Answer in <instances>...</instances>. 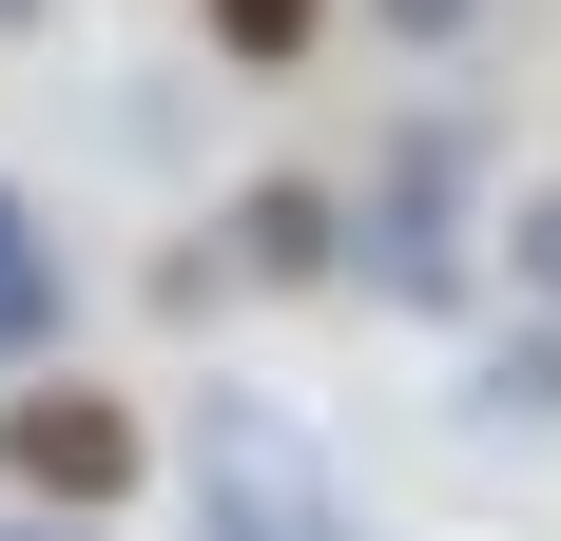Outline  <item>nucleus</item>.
Wrapping results in <instances>:
<instances>
[{
    "label": "nucleus",
    "instance_id": "1",
    "mask_svg": "<svg viewBox=\"0 0 561 541\" xmlns=\"http://www.w3.org/2000/svg\"><path fill=\"white\" fill-rule=\"evenodd\" d=\"M465 194H484V136H465V116H388V156L348 194V270H368L388 310H426V329L465 310Z\"/></svg>",
    "mask_w": 561,
    "mask_h": 541
},
{
    "label": "nucleus",
    "instance_id": "2",
    "mask_svg": "<svg viewBox=\"0 0 561 541\" xmlns=\"http://www.w3.org/2000/svg\"><path fill=\"white\" fill-rule=\"evenodd\" d=\"M194 541H368L330 484V445L290 426V406H214L194 426Z\"/></svg>",
    "mask_w": 561,
    "mask_h": 541
},
{
    "label": "nucleus",
    "instance_id": "3",
    "mask_svg": "<svg viewBox=\"0 0 561 541\" xmlns=\"http://www.w3.org/2000/svg\"><path fill=\"white\" fill-rule=\"evenodd\" d=\"M136 464H156V445H136L116 387H0V484H20V503H78V522H98Z\"/></svg>",
    "mask_w": 561,
    "mask_h": 541
},
{
    "label": "nucleus",
    "instance_id": "4",
    "mask_svg": "<svg viewBox=\"0 0 561 541\" xmlns=\"http://www.w3.org/2000/svg\"><path fill=\"white\" fill-rule=\"evenodd\" d=\"M232 270H272V290L348 270V194H310V174H252V194H232Z\"/></svg>",
    "mask_w": 561,
    "mask_h": 541
},
{
    "label": "nucleus",
    "instance_id": "5",
    "mask_svg": "<svg viewBox=\"0 0 561 541\" xmlns=\"http://www.w3.org/2000/svg\"><path fill=\"white\" fill-rule=\"evenodd\" d=\"M58 329H78V270H58V232H39V194H0V368H39Z\"/></svg>",
    "mask_w": 561,
    "mask_h": 541
},
{
    "label": "nucleus",
    "instance_id": "6",
    "mask_svg": "<svg viewBox=\"0 0 561 541\" xmlns=\"http://www.w3.org/2000/svg\"><path fill=\"white\" fill-rule=\"evenodd\" d=\"M484 426H561V310L484 348Z\"/></svg>",
    "mask_w": 561,
    "mask_h": 541
},
{
    "label": "nucleus",
    "instance_id": "7",
    "mask_svg": "<svg viewBox=\"0 0 561 541\" xmlns=\"http://www.w3.org/2000/svg\"><path fill=\"white\" fill-rule=\"evenodd\" d=\"M194 20H214V39L252 58V78H272V58H310V39H330V0H194Z\"/></svg>",
    "mask_w": 561,
    "mask_h": 541
},
{
    "label": "nucleus",
    "instance_id": "8",
    "mask_svg": "<svg viewBox=\"0 0 561 541\" xmlns=\"http://www.w3.org/2000/svg\"><path fill=\"white\" fill-rule=\"evenodd\" d=\"M504 270H523V310H561V174H542V194L504 214Z\"/></svg>",
    "mask_w": 561,
    "mask_h": 541
},
{
    "label": "nucleus",
    "instance_id": "9",
    "mask_svg": "<svg viewBox=\"0 0 561 541\" xmlns=\"http://www.w3.org/2000/svg\"><path fill=\"white\" fill-rule=\"evenodd\" d=\"M368 20H388V39H426V58H446V39H484V0H368Z\"/></svg>",
    "mask_w": 561,
    "mask_h": 541
},
{
    "label": "nucleus",
    "instance_id": "10",
    "mask_svg": "<svg viewBox=\"0 0 561 541\" xmlns=\"http://www.w3.org/2000/svg\"><path fill=\"white\" fill-rule=\"evenodd\" d=\"M0 541H98V522H78V503H20V522H0Z\"/></svg>",
    "mask_w": 561,
    "mask_h": 541
},
{
    "label": "nucleus",
    "instance_id": "11",
    "mask_svg": "<svg viewBox=\"0 0 561 541\" xmlns=\"http://www.w3.org/2000/svg\"><path fill=\"white\" fill-rule=\"evenodd\" d=\"M39 20H58V0H0V39H39Z\"/></svg>",
    "mask_w": 561,
    "mask_h": 541
}]
</instances>
